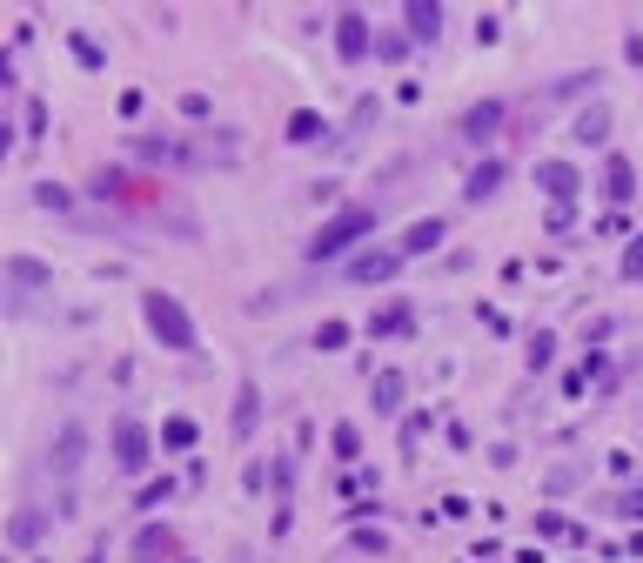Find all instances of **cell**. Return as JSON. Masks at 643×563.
<instances>
[{"instance_id":"e0dca14e","label":"cell","mask_w":643,"mask_h":563,"mask_svg":"<svg viewBox=\"0 0 643 563\" xmlns=\"http://www.w3.org/2000/svg\"><path fill=\"white\" fill-rule=\"evenodd\" d=\"M402 21H409V41H436V34H443V7H436V0H409V7H402Z\"/></svg>"},{"instance_id":"8d00e7d4","label":"cell","mask_w":643,"mask_h":563,"mask_svg":"<svg viewBox=\"0 0 643 563\" xmlns=\"http://www.w3.org/2000/svg\"><path fill=\"white\" fill-rule=\"evenodd\" d=\"M181 563H188V557H181Z\"/></svg>"},{"instance_id":"2e32d148","label":"cell","mask_w":643,"mask_h":563,"mask_svg":"<svg viewBox=\"0 0 643 563\" xmlns=\"http://www.w3.org/2000/svg\"><path fill=\"white\" fill-rule=\"evenodd\" d=\"M409 322H416V302L396 295V302H382L376 316H369V336H409Z\"/></svg>"},{"instance_id":"d6a6232c","label":"cell","mask_w":643,"mask_h":563,"mask_svg":"<svg viewBox=\"0 0 643 563\" xmlns=\"http://www.w3.org/2000/svg\"><path fill=\"white\" fill-rule=\"evenodd\" d=\"M74 61H81V68H101V47H94L88 34H74Z\"/></svg>"},{"instance_id":"ac0fdd59","label":"cell","mask_w":643,"mask_h":563,"mask_svg":"<svg viewBox=\"0 0 643 563\" xmlns=\"http://www.w3.org/2000/svg\"><path fill=\"white\" fill-rule=\"evenodd\" d=\"M88 195H94V202H108V208H128L134 181L121 175V168H94V175H88Z\"/></svg>"},{"instance_id":"4316f807","label":"cell","mask_w":643,"mask_h":563,"mask_svg":"<svg viewBox=\"0 0 643 563\" xmlns=\"http://www.w3.org/2000/svg\"><path fill=\"white\" fill-rule=\"evenodd\" d=\"M550 362H556V336H550V329H536V336H530V376H543Z\"/></svg>"},{"instance_id":"836d02e7","label":"cell","mask_w":643,"mask_h":563,"mask_svg":"<svg viewBox=\"0 0 643 563\" xmlns=\"http://www.w3.org/2000/svg\"><path fill=\"white\" fill-rule=\"evenodd\" d=\"M402 47H409V34H382V41H376V54H382V61H396Z\"/></svg>"},{"instance_id":"6da1fadb","label":"cell","mask_w":643,"mask_h":563,"mask_svg":"<svg viewBox=\"0 0 643 563\" xmlns=\"http://www.w3.org/2000/svg\"><path fill=\"white\" fill-rule=\"evenodd\" d=\"M141 322H148V336H155L168 356H195V349H201L195 316H188V309H181V295H168V289L141 295Z\"/></svg>"},{"instance_id":"4dcf8cb0","label":"cell","mask_w":643,"mask_h":563,"mask_svg":"<svg viewBox=\"0 0 643 563\" xmlns=\"http://www.w3.org/2000/svg\"><path fill=\"white\" fill-rule=\"evenodd\" d=\"M617 275H623V282H637V275H643V235H637V242H630V248H623Z\"/></svg>"},{"instance_id":"8992f818","label":"cell","mask_w":643,"mask_h":563,"mask_svg":"<svg viewBox=\"0 0 643 563\" xmlns=\"http://www.w3.org/2000/svg\"><path fill=\"white\" fill-rule=\"evenodd\" d=\"M335 54H342V61H369V54H376V34H369V14H335Z\"/></svg>"},{"instance_id":"d6986e66","label":"cell","mask_w":643,"mask_h":563,"mask_svg":"<svg viewBox=\"0 0 643 563\" xmlns=\"http://www.w3.org/2000/svg\"><path fill=\"white\" fill-rule=\"evenodd\" d=\"M402 396H409V376H402V369H382L376 376V416H396Z\"/></svg>"},{"instance_id":"5bb4252c","label":"cell","mask_w":643,"mask_h":563,"mask_svg":"<svg viewBox=\"0 0 643 563\" xmlns=\"http://www.w3.org/2000/svg\"><path fill=\"white\" fill-rule=\"evenodd\" d=\"M570 141H577V148H603V141H610V108H603V101H590V108L570 121Z\"/></svg>"},{"instance_id":"7a4b0ae2","label":"cell","mask_w":643,"mask_h":563,"mask_svg":"<svg viewBox=\"0 0 643 563\" xmlns=\"http://www.w3.org/2000/svg\"><path fill=\"white\" fill-rule=\"evenodd\" d=\"M369 235H376V202H342L329 222L315 228L309 262H335V255H349V248H355V242H369Z\"/></svg>"},{"instance_id":"d590c367","label":"cell","mask_w":643,"mask_h":563,"mask_svg":"<svg viewBox=\"0 0 643 563\" xmlns=\"http://www.w3.org/2000/svg\"><path fill=\"white\" fill-rule=\"evenodd\" d=\"M630 550H637V557H643V537H630Z\"/></svg>"},{"instance_id":"44dd1931","label":"cell","mask_w":643,"mask_h":563,"mask_svg":"<svg viewBox=\"0 0 643 563\" xmlns=\"http://www.w3.org/2000/svg\"><path fill=\"white\" fill-rule=\"evenodd\" d=\"M255 409H262V389L242 383V389H235V436H242V443L255 436Z\"/></svg>"},{"instance_id":"9a60e30c","label":"cell","mask_w":643,"mask_h":563,"mask_svg":"<svg viewBox=\"0 0 643 563\" xmlns=\"http://www.w3.org/2000/svg\"><path fill=\"white\" fill-rule=\"evenodd\" d=\"M503 175H510V168H503L496 155H489V161H476V168L463 175V202H489V195L503 188Z\"/></svg>"},{"instance_id":"74e56055","label":"cell","mask_w":643,"mask_h":563,"mask_svg":"<svg viewBox=\"0 0 643 563\" xmlns=\"http://www.w3.org/2000/svg\"><path fill=\"white\" fill-rule=\"evenodd\" d=\"M41 563H47V557H41Z\"/></svg>"},{"instance_id":"484cf974","label":"cell","mask_w":643,"mask_h":563,"mask_svg":"<svg viewBox=\"0 0 643 563\" xmlns=\"http://www.w3.org/2000/svg\"><path fill=\"white\" fill-rule=\"evenodd\" d=\"M610 517L643 523V483H637V490H617V496H610Z\"/></svg>"},{"instance_id":"cb8c5ba5","label":"cell","mask_w":643,"mask_h":563,"mask_svg":"<svg viewBox=\"0 0 643 563\" xmlns=\"http://www.w3.org/2000/svg\"><path fill=\"white\" fill-rule=\"evenodd\" d=\"M201 443V429L188 423V416H168V423H161V450H195Z\"/></svg>"},{"instance_id":"5b68a950","label":"cell","mask_w":643,"mask_h":563,"mask_svg":"<svg viewBox=\"0 0 643 563\" xmlns=\"http://www.w3.org/2000/svg\"><path fill=\"white\" fill-rule=\"evenodd\" d=\"M81 463H88V429H81V423H61L54 450H47V470L61 476V483H74V476H81Z\"/></svg>"},{"instance_id":"603a6c76","label":"cell","mask_w":643,"mask_h":563,"mask_svg":"<svg viewBox=\"0 0 643 563\" xmlns=\"http://www.w3.org/2000/svg\"><path fill=\"white\" fill-rule=\"evenodd\" d=\"M41 530H47V510H21V517L7 523V543H14V550H27V543L41 537Z\"/></svg>"},{"instance_id":"ffe728a7","label":"cell","mask_w":643,"mask_h":563,"mask_svg":"<svg viewBox=\"0 0 643 563\" xmlns=\"http://www.w3.org/2000/svg\"><path fill=\"white\" fill-rule=\"evenodd\" d=\"M329 135H335V128L322 121V114H309V108L289 114V141H295V148H309V141H329Z\"/></svg>"},{"instance_id":"3957f363","label":"cell","mask_w":643,"mask_h":563,"mask_svg":"<svg viewBox=\"0 0 643 563\" xmlns=\"http://www.w3.org/2000/svg\"><path fill=\"white\" fill-rule=\"evenodd\" d=\"M148 463H155V436H148V423H141V416H114V470L141 476Z\"/></svg>"},{"instance_id":"7402d4cb","label":"cell","mask_w":643,"mask_h":563,"mask_svg":"<svg viewBox=\"0 0 643 563\" xmlns=\"http://www.w3.org/2000/svg\"><path fill=\"white\" fill-rule=\"evenodd\" d=\"M329 450H335V463H362V429H355V423H335V429H329Z\"/></svg>"},{"instance_id":"8fae6325","label":"cell","mask_w":643,"mask_h":563,"mask_svg":"<svg viewBox=\"0 0 643 563\" xmlns=\"http://www.w3.org/2000/svg\"><path fill=\"white\" fill-rule=\"evenodd\" d=\"M503 114H510V108H503V101H476V108H463V121H456V135L483 148V141L496 135V128H503Z\"/></svg>"},{"instance_id":"d4e9b609","label":"cell","mask_w":643,"mask_h":563,"mask_svg":"<svg viewBox=\"0 0 643 563\" xmlns=\"http://www.w3.org/2000/svg\"><path fill=\"white\" fill-rule=\"evenodd\" d=\"M597 81H603L597 68H583V74H563V81H556V88H550V101H570V94H590V88H597Z\"/></svg>"},{"instance_id":"30bf717a","label":"cell","mask_w":643,"mask_h":563,"mask_svg":"<svg viewBox=\"0 0 643 563\" xmlns=\"http://www.w3.org/2000/svg\"><path fill=\"white\" fill-rule=\"evenodd\" d=\"M7 289H14V302L34 295V289H54V269L34 262V255H7Z\"/></svg>"},{"instance_id":"4fadbf2b","label":"cell","mask_w":643,"mask_h":563,"mask_svg":"<svg viewBox=\"0 0 643 563\" xmlns=\"http://www.w3.org/2000/svg\"><path fill=\"white\" fill-rule=\"evenodd\" d=\"M443 235H449V215H422V222H409V228H402V255H429V248H436V242H443Z\"/></svg>"},{"instance_id":"f1b7e54d","label":"cell","mask_w":643,"mask_h":563,"mask_svg":"<svg viewBox=\"0 0 643 563\" xmlns=\"http://www.w3.org/2000/svg\"><path fill=\"white\" fill-rule=\"evenodd\" d=\"M168 496H175V483H168V476H155V483H141L134 510H155V503H168Z\"/></svg>"},{"instance_id":"f546056e","label":"cell","mask_w":643,"mask_h":563,"mask_svg":"<svg viewBox=\"0 0 643 563\" xmlns=\"http://www.w3.org/2000/svg\"><path fill=\"white\" fill-rule=\"evenodd\" d=\"M349 322H322V329H315V349H349Z\"/></svg>"},{"instance_id":"7c38bea8","label":"cell","mask_w":643,"mask_h":563,"mask_svg":"<svg viewBox=\"0 0 643 563\" xmlns=\"http://www.w3.org/2000/svg\"><path fill=\"white\" fill-rule=\"evenodd\" d=\"M603 202H637V168H630V155H610L603 161Z\"/></svg>"},{"instance_id":"9c48e42d","label":"cell","mask_w":643,"mask_h":563,"mask_svg":"<svg viewBox=\"0 0 643 563\" xmlns=\"http://www.w3.org/2000/svg\"><path fill=\"white\" fill-rule=\"evenodd\" d=\"M128 557H134V563H181V537L168 530V523H148V530L134 537Z\"/></svg>"},{"instance_id":"ba28073f","label":"cell","mask_w":643,"mask_h":563,"mask_svg":"<svg viewBox=\"0 0 643 563\" xmlns=\"http://www.w3.org/2000/svg\"><path fill=\"white\" fill-rule=\"evenodd\" d=\"M409 262L396 242L389 248H362V255H349V282H396V269Z\"/></svg>"},{"instance_id":"e575fe53","label":"cell","mask_w":643,"mask_h":563,"mask_svg":"<svg viewBox=\"0 0 643 563\" xmlns=\"http://www.w3.org/2000/svg\"><path fill=\"white\" fill-rule=\"evenodd\" d=\"M81 563H108V550H101V543H94V550H88V557H81Z\"/></svg>"},{"instance_id":"52a82bcc","label":"cell","mask_w":643,"mask_h":563,"mask_svg":"<svg viewBox=\"0 0 643 563\" xmlns=\"http://www.w3.org/2000/svg\"><path fill=\"white\" fill-rule=\"evenodd\" d=\"M530 181L543 188V195H550L556 208H570V202H577V188H583V175L570 168V161H536V168H530Z\"/></svg>"},{"instance_id":"277c9868","label":"cell","mask_w":643,"mask_h":563,"mask_svg":"<svg viewBox=\"0 0 643 563\" xmlns=\"http://www.w3.org/2000/svg\"><path fill=\"white\" fill-rule=\"evenodd\" d=\"M134 155L141 161H155V168H201V141H175V135H155V128H148V135H134Z\"/></svg>"},{"instance_id":"83f0119b","label":"cell","mask_w":643,"mask_h":563,"mask_svg":"<svg viewBox=\"0 0 643 563\" xmlns=\"http://www.w3.org/2000/svg\"><path fill=\"white\" fill-rule=\"evenodd\" d=\"M34 202H41V208H54V215H67V208H74V195H67L61 181H34Z\"/></svg>"},{"instance_id":"1f68e13d","label":"cell","mask_w":643,"mask_h":563,"mask_svg":"<svg viewBox=\"0 0 643 563\" xmlns=\"http://www.w3.org/2000/svg\"><path fill=\"white\" fill-rule=\"evenodd\" d=\"M355 550H369V557H389V537H382V530H355Z\"/></svg>"}]
</instances>
